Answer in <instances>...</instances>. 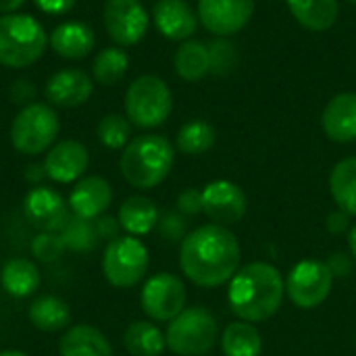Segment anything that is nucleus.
<instances>
[{
    "mask_svg": "<svg viewBox=\"0 0 356 356\" xmlns=\"http://www.w3.org/2000/svg\"><path fill=\"white\" fill-rule=\"evenodd\" d=\"M65 244L56 232H40L31 242V254L42 263H54L63 257Z\"/></svg>",
    "mask_w": 356,
    "mask_h": 356,
    "instance_id": "72a5a7b5",
    "label": "nucleus"
},
{
    "mask_svg": "<svg viewBox=\"0 0 356 356\" xmlns=\"http://www.w3.org/2000/svg\"><path fill=\"white\" fill-rule=\"evenodd\" d=\"M321 127L332 142L350 144L356 140V92L334 96L321 115Z\"/></svg>",
    "mask_w": 356,
    "mask_h": 356,
    "instance_id": "6ab92c4d",
    "label": "nucleus"
},
{
    "mask_svg": "<svg viewBox=\"0 0 356 356\" xmlns=\"http://www.w3.org/2000/svg\"><path fill=\"white\" fill-rule=\"evenodd\" d=\"M177 209L184 215H198L202 213V192L196 188H188L177 196Z\"/></svg>",
    "mask_w": 356,
    "mask_h": 356,
    "instance_id": "e433bc0d",
    "label": "nucleus"
},
{
    "mask_svg": "<svg viewBox=\"0 0 356 356\" xmlns=\"http://www.w3.org/2000/svg\"><path fill=\"white\" fill-rule=\"evenodd\" d=\"M175 152L167 138L146 134L129 140L123 148L119 167L125 181L138 190H150L163 184L173 167Z\"/></svg>",
    "mask_w": 356,
    "mask_h": 356,
    "instance_id": "7ed1b4c3",
    "label": "nucleus"
},
{
    "mask_svg": "<svg viewBox=\"0 0 356 356\" xmlns=\"http://www.w3.org/2000/svg\"><path fill=\"white\" fill-rule=\"evenodd\" d=\"M150 254L142 240L136 236H119L106 244L102 257V271L111 286L131 288L140 284L148 271Z\"/></svg>",
    "mask_w": 356,
    "mask_h": 356,
    "instance_id": "6e6552de",
    "label": "nucleus"
},
{
    "mask_svg": "<svg viewBox=\"0 0 356 356\" xmlns=\"http://www.w3.org/2000/svg\"><path fill=\"white\" fill-rule=\"evenodd\" d=\"M33 86L27 81V79H19V81H15V86L10 88V100L13 102H25L27 98H31L33 96Z\"/></svg>",
    "mask_w": 356,
    "mask_h": 356,
    "instance_id": "a19ab883",
    "label": "nucleus"
},
{
    "mask_svg": "<svg viewBox=\"0 0 356 356\" xmlns=\"http://www.w3.org/2000/svg\"><path fill=\"white\" fill-rule=\"evenodd\" d=\"M227 300L240 321L261 323L271 319L284 300L286 282L269 263H250L229 280Z\"/></svg>",
    "mask_w": 356,
    "mask_h": 356,
    "instance_id": "f03ea898",
    "label": "nucleus"
},
{
    "mask_svg": "<svg viewBox=\"0 0 356 356\" xmlns=\"http://www.w3.org/2000/svg\"><path fill=\"white\" fill-rule=\"evenodd\" d=\"M69 211L83 219H98L113 202V188L100 175L81 177L69 194Z\"/></svg>",
    "mask_w": 356,
    "mask_h": 356,
    "instance_id": "f3484780",
    "label": "nucleus"
},
{
    "mask_svg": "<svg viewBox=\"0 0 356 356\" xmlns=\"http://www.w3.org/2000/svg\"><path fill=\"white\" fill-rule=\"evenodd\" d=\"M119 223L129 236H146L159 225V209L146 196H129L119 209Z\"/></svg>",
    "mask_w": 356,
    "mask_h": 356,
    "instance_id": "b1692460",
    "label": "nucleus"
},
{
    "mask_svg": "<svg viewBox=\"0 0 356 356\" xmlns=\"http://www.w3.org/2000/svg\"><path fill=\"white\" fill-rule=\"evenodd\" d=\"M330 190L336 204L350 217H356V156L342 159L332 169Z\"/></svg>",
    "mask_w": 356,
    "mask_h": 356,
    "instance_id": "cd10ccee",
    "label": "nucleus"
},
{
    "mask_svg": "<svg viewBox=\"0 0 356 356\" xmlns=\"http://www.w3.org/2000/svg\"><path fill=\"white\" fill-rule=\"evenodd\" d=\"M334 288V273L327 263L321 261H300L294 265L286 280V294L290 300L305 311L321 307Z\"/></svg>",
    "mask_w": 356,
    "mask_h": 356,
    "instance_id": "1a4fd4ad",
    "label": "nucleus"
},
{
    "mask_svg": "<svg viewBox=\"0 0 356 356\" xmlns=\"http://www.w3.org/2000/svg\"><path fill=\"white\" fill-rule=\"evenodd\" d=\"M327 267H330V271L334 273V277H336V275H346V273L350 271V265H348V261H346V254H334L332 261H327Z\"/></svg>",
    "mask_w": 356,
    "mask_h": 356,
    "instance_id": "79ce46f5",
    "label": "nucleus"
},
{
    "mask_svg": "<svg viewBox=\"0 0 356 356\" xmlns=\"http://www.w3.org/2000/svg\"><path fill=\"white\" fill-rule=\"evenodd\" d=\"M346 2H350V4H356V0H346Z\"/></svg>",
    "mask_w": 356,
    "mask_h": 356,
    "instance_id": "de8ad7c7",
    "label": "nucleus"
},
{
    "mask_svg": "<svg viewBox=\"0 0 356 356\" xmlns=\"http://www.w3.org/2000/svg\"><path fill=\"white\" fill-rule=\"evenodd\" d=\"M25 177H27L29 181H33V184L42 181V179L46 177L44 165H29V167L25 169Z\"/></svg>",
    "mask_w": 356,
    "mask_h": 356,
    "instance_id": "37998d69",
    "label": "nucleus"
},
{
    "mask_svg": "<svg viewBox=\"0 0 356 356\" xmlns=\"http://www.w3.org/2000/svg\"><path fill=\"white\" fill-rule=\"evenodd\" d=\"M29 321L33 323V327L42 330V332H58L65 330L71 321V311L69 305L65 300H60L58 296H40L31 302L29 311Z\"/></svg>",
    "mask_w": 356,
    "mask_h": 356,
    "instance_id": "bb28decb",
    "label": "nucleus"
},
{
    "mask_svg": "<svg viewBox=\"0 0 356 356\" xmlns=\"http://www.w3.org/2000/svg\"><path fill=\"white\" fill-rule=\"evenodd\" d=\"M0 284L8 296L27 298L40 288V269L29 259H10L2 267Z\"/></svg>",
    "mask_w": 356,
    "mask_h": 356,
    "instance_id": "393cba45",
    "label": "nucleus"
},
{
    "mask_svg": "<svg viewBox=\"0 0 356 356\" xmlns=\"http://www.w3.org/2000/svg\"><path fill=\"white\" fill-rule=\"evenodd\" d=\"M94 94V79L81 69L56 71L46 83V98L63 108L86 104Z\"/></svg>",
    "mask_w": 356,
    "mask_h": 356,
    "instance_id": "dca6fc26",
    "label": "nucleus"
},
{
    "mask_svg": "<svg viewBox=\"0 0 356 356\" xmlns=\"http://www.w3.org/2000/svg\"><path fill=\"white\" fill-rule=\"evenodd\" d=\"M327 229H330L332 234H336V236L348 232V229H350V215L344 213L342 209L334 211V213L327 217Z\"/></svg>",
    "mask_w": 356,
    "mask_h": 356,
    "instance_id": "ea45409f",
    "label": "nucleus"
},
{
    "mask_svg": "<svg viewBox=\"0 0 356 356\" xmlns=\"http://www.w3.org/2000/svg\"><path fill=\"white\" fill-rule=\"evenodd\" d=\"M23 215L33 229L58 234L71 217V211L69 202H65V198L56 190L35 186L23 198Z\"/></svg>",
    "mask_w": 356,
    "mask_h": 356,
    "instance_id": "4468645a",
    "label": "nucleus"
},
{
    "mask_svg": "<svg viewBox=\"0 0 356 356\" xmlns=\"http://www.w3.org/2000/svg\"><path fill=\"white\" fill-rule=\"evenodd\" d=\"M48 44L58 56H63L67 60H79V58H86L94 50L96 35L88 23L65 21L52 29Z\"/></svg>",
    "mask_w": 356,
    "mask_h": 356,
    "instance_id": "aec40b11",
    "label": "nucleus"
},
{
    "mask_svg": "<svg viewBox=\"0 0 356 356\" xmlns=\"http://www.w3.org/2000/svg\"><path fill=\"white\" fill-rule=\"evenodd\" d=\"M254 15V0H198V19L207 31L229 38L242 31Z\"/></svg>",
    "mask_w": 356,
    "mask_h": 356,
    "instance_id": "f8f14e48",
    "label": "nucleus"
},
{
    "mask_svg": "<svg viewBox=\"0 0 356 356\" xmlns=\"http://www.w3.org/2000/svg\"><path fill=\"white\" fill-rule=\"evenodd\" d=\"M175 73L190 83L200 81L207 73H211V50L200 40H186L179 44L173 56Z\"/></svg>",
    "mask_w": 356,
    "mask_h": 356,
    "instance_id": "5701e85b",
    "label": "nucleus"
},
{
    "mask_svg": "<svg viewBox=\"0 0 356 356\" xmlns=\"http://www.w3.org/2000/svg\"><path fill=\"white\" fill-rule=\"evenodd\" d=\"M173 111V94L156 75L136 77L125 92V115L131 125L152 129L163 125Z\"/></svg>",
    "mask_w": 356,
    "mask_h": 356,
    "instance_id": "39448f33",
    "label": "nucleus"
},
{
    "mask_svg": "<svg viewBox=\"0 0 356 356\" xmlns=\"http://www.w3.org/2000/svg\"><path fill=\"white\" fill-rule=\"evenodd\" d=\"M44 25L25 13L0 15V65L8 69L31 67L46 50Z\"/></svg>",
    "mask_w": 356,
    "mask_h": 356,
    "instance_id": "20e7f679",
    "label": "nucleus"
},
{
    "mask_svg": "<svg viewBox=\"0 0 356 356\" xmlns=\"http://www.w3.org/2000/svg\"><path fill=\"white\" fill-rule=\"evenodd\" d=\"M96 136L100 144L108 150H121L129 144L131 138V123L127 117L119 113H108L98 121Z\"/></svg>",
    "mask_w": 356,
    "mask_h": 356,
    "instance_id": "473e14b6",
    "label": "nucleus"
},
{
    "mask_svg": "<svg viewBox=\"0 0 356 356\" xmlns=\"http://www.w3.org/2000/svg\"><path fill=\"white\" fill-rule=\"evenodd\" d=\"M0 356H27L25 353H21V350H4V353H0Z\"/></svg>",
    "mask_w": 356,
    "mask_h": 356,
    "instance_id": "49530a36",
    "label": "nucleus"
},
{
    "mask_svg": "<svg viewBox=\"0 0 356 356\" xmlns=\"http://www.w3.org/2000/svg\"><path fill=\"white\" fill-rule=\"evenodd\" d=\"M159 232L167 242H184L186 240V219L175 215V213H167L163 219H159Z\"/></svg>",
    "mask_w": 356,
    "mask_h": 356,
    "instance_id": "c9c22d12",
    "label": "nucleus"
},
{
    "mask_svg": "<svg viewBox=\"0 0 356 356\" xmlns=\"http://www.w3.org/2000/svg\"><path fill=\"white\" fill-rule=\"evenodd\" d=\"M60 121L54 108L44 102L25 104L10 123V144L17 152L35 156L54 146Z\"/></svg>",
    "mask_w": 356,
    "mask_h": 356,
    "instance_id": "423d86ee",
    "label": "nucleus"
},
{
    "mask_svg": "<svg viewBox=\"0 0 356 356\" xmlns=\"http://www.w3.org/2000/svg\"><path fill=\"white\" fill-rule=\"evenodd\" d=\"M156 29L175 42H186L198 27V15L186 0H159L152 8Z\"/></svg>",
    "mask_w": 356,
    "mask_h": 356,
    "instance_id": "a211bd4d",
    "label": "nucleus"
},
{
    "mask_svg": "<svg viewBox=\"0 0 356 356\" xmlns=\"http://www.w3.org/2000/svg\"><path fill=\"white\" fill-rule=\"evenodd\" d=\"M33 2L46 15H65L75 6L77 0H33Z\"/></svg>",
    "mask_w": 356,
    "mask_h": 356,
    "instance_id": "58836bf2",
    "label": "nucleus"
},
{
    "mask_svg": "<svg viewBox=\"0 0 356 356\" xmlns=\"http://www.w3.org/2000/svg\"><path fill=\"white\" fill-rule=\"evenodd\" d=\"M348 246H350V254L356 259V225L348 229Z\"/></svg>",
    "mask_w": 356,
    "mask_h": 356,
    "instance_id": "a18cd8bd",
    "label": "nucleus"
},
{
    "mask_svg": "<svg viewBox=\"0 0 356 356\" xmlns=\"http://www.w3.org/2000/svg\"><path fill=\"white\" fill-rule=\"evenodd\" d=\"M102 21L111 40L119 46L138 44L150 25L148 13L140 0H106Z\"/></svg>",
    "mask_w": 356,
    "mask_h": 356,
    "instance_id": "9b49d317",
    "label": "nucleus"
},
{
    "mask_svg": "<svg viewBox=\"0 0 356 356\" xmlns=\"http://www.w3.org/2000/svg\"><path fill=\"white\" fill-rule=\"evenodd\" d=\"M60 356H113L108 338L92 325H75L65 332L58 342Z\"/></svg>",
    "mask_w": 356,
    "mask_h": 356,
    "instance_id": "412c9836",
    "label": "nucleus"
},
{
    "mask_svg": "<svg viewBox=\"0 0 356 356\" xmlns=\"http://www.w3.org/2000/svg\"><path fill=\"white\" fill-rule=\"evenodd\" d=\"M240 242L221 225H202L186 236L179 250V267L190 282L202 288H217L229 282L240 269Z\"/></svg>",
    "mask_w": 356,
    "mask_h": 356,
    "instance_id": "f257e3e1",
    "label": "nucleus"
},
{
    "mask_svg": "<svg viewBox=\"0 0 356 356\" xmlns=\"http://www.w3.org/2000/svg\"><path fill=\"white\" fill-rule=\"evenodd\" d=\"M58 236H60L65 248L75 250V252H90L100 242L94 219H83L73 213L67 219V223L63 225V229L58 232Z\"/></svg>",
    "mask_w": 356,
    "mask_h": 356,
    "instance_id": "7c9ffc66",
    "label": "nucleus"
},
{
    "mask_svg": "<svg viewBox=\"0 0 356 356\" xmlns=\"http://www.w3.org/2000/svg\"><path fill=\"white\" fill-rule=\"evenodd\" d=\"M140 302L150 319L173 321L186 309V286L171 273H156L144 284Z\"/></svg>",
    "mask_w": 356,
    "mask_h": 356,
    "instance_id": "9d476101",
    "label": "nucleus"
},
{
    "mask_svg": "<svg viewBox=\"0 0 356 356\" xmlns=\"http://www.w3.org/2000/svg\"><path fill=\"white\" fill-rule=\"evenodd\" d=\"M44 171L46 177L56 184H73L79 181L90 165L88 148L77 140H63L56 142L46 159H44Z\"/></svg>",
    "mask_w": 356,
    "mask_h": 356,
    "instance_id": "2eb2a0df",
    "label": "nucleus"
},
{
    "mask_svg": "<svg viewBox=\"0 0 356 356\" xmlns=\"http://www.w3.org/2000/svg\"><path fill=\"white\" fill-rule=\"evenodd\" d=\"M129 69V56L121 48H104L92 63V79L100 86L119 83Z\"/></svg>",
    "mask_w": 356,
    "mask_h": 356,
    "instance_id": "c756f323",
    "label": "nucleus"
},
{
    "mask_svg": "<svg viewBox=\"0 0 356 356\" xmlns=\"http://www.w3.org/2000/svg\"><path fill=\"white\" fill-rule=\"evenodd\" d=\"M209 50H211V71H213V73H217V75H227V73L236 67V63H238V52H236V46H234L229 40L221 38V40L213 42V44L209 46Z\"/></svg>",
    "mask_w": 356,
    "mask_h": 356,
    "instance_id": "f704fd0d",
    "label": "nucleus"
},
{
    "mask_svg": "<svg viewBox=\"0 0 356 356\" xmlns=\"http://www.w3.org/2000/svg\"><path fill=\"white\" fill-rule=\"evenodd\" d=\"M165 340L167 348L177 356H202L217 344L219 325L211 311L190 307L169 321Z\"/></svg>",
    "mask_w": 356,
    "mask_h": 356,
    "instance_id": "0eeeda50",
    "label": "nucleus"
},
{
    "mask_svg": "<svg viewBox=\"0 0 356 356\" xmlns=\"http://www.w3.org/2000/svg\"><path fill=\"white\" fill-rule=\"evenodd\" d=\"M123 346L131 356H161L167 340L154 323L134 321L123 334Z\"/></svg>",
    "mask_w": 356,
    "mask_h": 356,
    "instance_id": "a878e982",
    "label": "nucleus"
},
{
    "mask_svg": "<svg viewBox=\"0 0 356 356\" xmlns=\"http://www.w3.org/2000/svg\"><path fill=\"white\" fill-rule=\"evenodd\" d=\"M294 19L309 31H327L340 15L338 0H286Z\"/></svg>",
    "mask_w": 356,
    "mask_h": 356,
    "instance_id": "4be33fe9",
    "label": "nucleus"
},
{
    "mask_svg": "<svg viewBox=\"0 0 356 356\" xmlns=\"http://www.w3.org/2000/svg\"><path fill=\"white\" fill-rule=\"evenodd\" d=\"M221 348L225 356H261L263 340L252 323L236 321L225 327L221 338Z\"/></svg>",
    "mask_w": 356,
    "mask_h": 356,
    "instance_id": "c85d7f7f",
    "label": "nucleus"
},
{
    "mask_svg": "<svg viewBox=\"0 0 356 356\" xmlns=\"http://www.w3.org/2000/svg\"><path fill=\"white\" fill-rule=\"evenodd\" d=\"M246 207L248 200L244 190L229 179L211 181L202 190V213H207L215 225L232 227L240 223L246 215Z\"/></svg>",
    "mask_w": 356,
    "mask_h": 356,
    "instance_id": "ddd939ff",
    "label": "nucleus"
},
{
    "mask_svg": "<svg viewBox=\"0 0 356 356\" xmlns=\"http://www.w3.org/2000/svg\"><path fill=\"white\" fill-rule=\"evenodd\" d=\"M217 140V131L211 123L207 121H190L186 123L179 131H177V148L184 154H204L215 146Z\"/></svg>",
    "mask_w": 356,
    "mask_h": 356,
    "instance_id": "2f4dec72",
    "label": "nucleus"
},
{
    "mask_svg": "<svg viewBox=\"0 0 356 356\" xmlns=\"http://www.w3.org/2000/svg\"><path fill=\"white\" fill-rule=\"evenodd\" d=\"M25 0H0V13L8 15V13H17V8L23 6Z\"/></svg>",
    "mask_w": 356,
    "mask_h": 356,
    "instance_id": "c03bdc74",
    "label": "nucleus"
},
{
    "mask_svg": "<svg viewBox=\"0 0 356 356\" xmlns=\"http://www.w3.org/2000/svg\"><path fill=\"white\" fill-rule=\"evenodd\" d=\"M96 223V232H98V238L100 240H117L119 238V232L123 229L119 219L111 217V215H100L98 219H94Z\"/></svg>",
    "mask_w": 356,
    "mask_h": 356,
    "instance_id": "4c0bfd02",
    "label": "nucleus"
}]
</instances>
